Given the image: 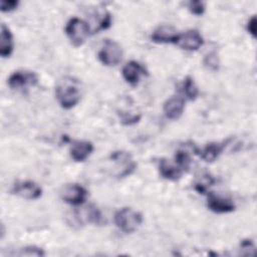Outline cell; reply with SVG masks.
Here are the masks:
<instances>
[{
    "mask_svg": "<svg viewBox=\"0 0 257 257\" xmlns=\"http://www.w3.org/2000/svg\"><path fill=\"white\" fill-rule=\"evenodd\" d=\"M55 95L62 108L70 109L74 107L80 100L79 82L72 77H64L57 83Z\"/></svg>",
    "mask_w": 257,
    "mask_h": 257,
    "instance_id": "6da1fadb",
    "label": "cell"
},
{
    "mask_svg": "<svg viewBox=\"0 0 257 257\" xmlns=\"http://www.w3.org/2000/svg\"><path fill=\"white\" fill-rule=\"evenodd\" d=\"M114 224L115 226L125 234H132L138 230L143 223V216L140 212L124 207L117 210L114 213Z\"/></svg>",
    "mask_w": 257,
    "mask_h": 257,
    "instance_id": "7a4b0ae2",
    "label": "cell"
},
{
    "mask_svg": "<svg viewBox=\"0 0 257 257\" xmlns=\"http://www.w3.org/2000/svg\"><path fill=\"white\" fill-rule=\"evenodd\" d=\"M89 25L84 20L73 17L68 20L65 26V34L71 44L75 47L81 46L89 35Z\"/></svg>",
    "mask_w": 257,
    "mask_h": 257,
    "instance_id": "3957f363",
    "label": "cell"
},
{
    "mask_svg": "<svg viewBox=\"0 0 257 257\" xmlns=\"http://www.w3.org/2000/svg\"><path fill=\"white\" fill-rule=\"evenodd\" d=\"M122 55V48L116 41L105 39L98 51L97 57L103 65L114 66L121 61Z\"/></svg>",
    "mask_w": 257,
    "mask_h": 257,
    "instance_id": "277c9868",
    "label": "cell"
},
{
    "mask_svg": "<svg viewBox=\"0 0 257 257\" xmlns=\"http://www.w3.org/2000/svg\"><path fill=\"white\" fill-rule=\"evenodd\" d=\"M60 196L65 203L77 206L85 202L87 198V191L81 185L68 184L63 187V189L60 192Z\"/></svg>",
    "mask_w": 257,
    "mask_h": 257,
    "instance_id": "5b68a950",
    "label": "cell"
},
{
    "mask_svg": "<svg viewBox=\"0 0 257 257\" xmlns=\"http://www.w3.org/2000/svg\"><path fill=\"white\" fill-rule=\"evenodd\" d=\"M11 192L12 194L27 200H37L42 195L41 187L35 182L29 180L16 182L13 185Z\"/></svg>",
    "mask_w": 257,
    "mask_h": 257,
    "instance_id": "8992f818",
    "label": "cell"
},
{
    "mask_svg": "<svg viewBox=\"0 0 257 257\" xmlns=\"http://www.w3.org/2000/svg\"><path fill=\"white\" fill-rule=\"evenodd\" d=\"M110 159L117 165L118 172L116 174L117 178H124L130 176L137 168L136 162L133 160L131 154L123 152V151H117L113 152L110 155Z\"/></svg>",
    "mask_w": 257,
    "mask_h": 257,
    "instance_id": "52a82bcc",
    "label": "cell"
},
{
    "mask_svg": "<svg viewBox=\"0 0 257 257\" xmlns=\"http://www.w3.org/2000/svg\"><path fill=\"white\" fill-rule=\"evenodd\" d=\"M204 43L203 36L197 30H188L183 33H178L175 44L180 48L188 51L198 50Z\"/></svg>",
    "mask_w": 257,
    "mask_h": 257,
    "instance_id": "ba28073f",
    "label": "cell"
},
{
    "mask_svg": "<svg viewBox=\"0 0 257 257\" xmlns=\"http://www.w3.org/2000/svg\"><path fill=\"white\" fill-rule=\"evenodd\" d=\"M38 78L31 71H15L8 78V85L12 89H20L27 86H33L37 83Z\"/></svg>",
    "mask_w": 257,
    "mask_h": 257,
    "instance_id": "9c48e42d",
    "label": "cell"
},
{
    "mask_svg": "<svg viewBox=\"0 0 257 257\" xmlns=\"http://www.w3.org/2000/svg\"><path fill=\"white\" fill-rule=\"evenodd\" d=\"M207 206L212 212L217 214L231 213L235 210V204L231 199L221 197L213 193H210L208 195Z\"/></svg>",
    "mask_w": 257,
    "mask_h": 257,
    "instance_id": "30bf717a",
    "label": "cell"
},
{
    "mask_svg": "<svg viewBox=\"0 0 257 257\" xmlns=\"http://www.w3.org/2000/svg\"><path fill=\"white\" fill-rule=\"evenodd\" d=\"M121 74H122L123 79L128 84L135 86V85H137L139 83L141 77L143 75H147L148 72H147V70L145 69V67L141 63H139L138 61L132 60V61H128L122 67Z\"/></svg>",
    "mask_w": 257,
    "mask_h": 257,
    "instance_id": "8fae6325",
    "label": "cell"
},
{
    "mask_svg": "<svg viewBox=\"0 0 257 257\" xmlns=\"http://www.w3.org/2000/svg\"><path fill=\"white\" fill-rule=\"evenodd\" d=\"M94 147L88 141H75L72 143L69 154L73 161L80 163L84 162L93 152Z\"/></svg>",
    "mask_w": 257,
    "mask_h": 257,
    "instance_id": "7c38bea8",
    "label": "cell"
},
{
    "mask_svg": "<svg viewBox=\"0 0 257 257\" xmlns=\"http://www.w3.org/2000/svg\"><path fill=\"white\" fill-rule=\"evenodd\" d=\"M177 36H178V33L173 26L164 24V25H160L154 30L151 38H152V41L156 43H174L175 44Z\"/></svg>",
    "mask_w": 257,
    "mask_h": 257,
    "instance_id": "4fadbf2b",
    "label": "cell"
},
{
    "mask_svg": "<svg viewBox=\"0 0 257 257\" xmlns=\"http://www.w3.org/2000/svg\"><path fill=\"white\" fill-rule=\"evenodd\" d=\"M163 109L169 119H178L184 112L185 101L182 97L173 96L165 101Z\"/></svg>",
    "mask_w": 257,
    "mask_h": 257,
    "instance_id": "5bb4252c",
    "label": "cell"
},
{
    "mask_svg": "<svg viewBox=\"0 0 257 257\" xmlns=\"http://www.w3.org/2000/svg\"><path fill=\"white\" fill-rule=\"evenodd\" d=\"M158 168L160 175L169 181H178L183 175V171L177 165L174 166L166 159H161L159 161Z\"/></svg>",
    "mask_w": 257,
    "mask_h": 257,
    "instance_id": "9a60e30c",
    "label": "cell"
},
{
    "mask_svg": "<svg viewBox=\"0 0 257 257\" xmlns=\"http://www.w3.org/2000/svg\"><path fill=\"white\" fill-rule=\"evenodd\" d=\"M14 49L13 35L10 29L3 23L1 25V36H0V55L5 58L9 57Z\"/></svg>",
    "mask_w": 257,
    "mask_h": 257,
    "instance_id": "2e32d148",
    "label": "cell"
},
{
    "mask_svg": "<svg viewBox=\"0 0 257 257\" xmlns=\"http://www.w3.org/2000/svg\"><path fill=\"white\" fill-rule=\"evenodd\" d=\"M224 145L220 143H210L206 145L200 151V157L207 163H212L216 159L219 158L221 153L223 152Z\"/></svg>",
    "mask_w": 257,
    "mask_h": 257,
    "instance_id": "e0dca14e",
    "label": "cell"
},
{
    "mask_svg": "<svg viewBox=\"0 0 257 257\" xmlns=\"http://www.w3.org/2000/svg\"><path fill=\"white\" fill-rule=\"evenodd\" d=\"M183 93L184 95L190 99V100H195L198 95H199V89L198 86L194 80L193 77L187 76L184 81H183Z\"/></svg>",
    "mask_w": 257,
    "mask_h": 257,
    "instance_id": "ac0fdd59",
    "label": "cell"
},
{
    "mask_svg": "<svg viewBox=\"0 0 257 257\" xmlns=\"http://www.w3.org/2000/svg\"><path fill=\"white\" fill-rule=\"evenodd\" d=\"M175 162L176 165L184 172V171H188L191 167L192 164V159H191V155L187 150H178L175 154Z\"/></svg>",
    "mask_w": 257,
    "mask_h": 257,
    "instance_id": "d6986e66",
    "label": "cell"
},
{
    "mask_svg": "<svg viewBox=\"0 0 257 257\" xmlns=\"http://www.w3.org/2000/svg\"><path fill=\"white\" fill-rule=\"evenodd\" d=\"M215 183L213 177L209 174H204L202 177L195 183V190L200 194H205L207 190Z\"/></svg>",
    "mask_w": 257,
    "mask_h": 257,
    "instance_id": "ffe728a7",
    "label": "cell"
},
{
    "mask_svg": "<svg viewBox=\"0 0 257 257\" xmlns=\"http://www.w3.org/2000/svg\"><path fill=\"white\" fill-rule=\"evenodd\" d=\"M86 216H87V221L90 223H93L95 225H102L104 223L103 216L96 207L90 206L87 209Z\"/></svg>",
    "mask_w": 257,
    "mask_h": 257,
    "instance_id": "44dd1931",
    "label": "cell"
},
{
    "mask_svg": "<svg viewBox=\"0 0 257 257\" xmlns=\"http://www.w3.org/2000/svg\"><path fill=\"white\" fill-rule=\"evenodd\" d=\"M204 65L212 70V71H216L219 69V58H218V55L215 51H211L209 52L205 57H204Z\"/></svg>",
    "mask_w": 257,
    "mask_h": 257,
    "instance_id": "7402d4cb",
    "label": "cell"
},
{
    "mask_svg": "<svg viewBox=\"0 0 257 257\" xmlns=\"http://www.w3.org/2000/svg\"><path fill=\"white\" fill-rule=\"evenodd\" d=\"M188 9L192 14L197 15V16H201V15L204 14V12L206 10V5L203 1H199V0L190 1L188 3Z\"/></svg>",
    "mask_w": 257,
    "mask_h": 257,
    "instance_id": "603a6c76",
    "label": "cell"
},
{
    "mask_svg": "<svg viewBox=\"0 0 257 257\" xmlns=\"http://www.w3.org/2000/svg\"><path fill=\"white\" fill-rule=\"evenodd\" d=\"M21 256H43L44 252L41 248L35 247V246H28L22 249V251L19 253Z\"/></svg>",
    "mask_w": 257,
    "mask_h": 257,
    "instance_id": "cb8c5ba5",
    "label": "cell"
},
{
    "mask_svg": "<svg viewBox=\"0 0 257 257\" xmlns=\"http://www.w3.org/2000/svg\"><path fill=\"white\" fill-rule=\"evenodd\" d=\"M19 2L15 0H10V1H1V11L2 12H10L13 11L14 9L17 8Z\"/></svg>",
    "mask_w": 257,
    "mask_h": 257,
    "instance_id": "d4e9b609",
    "label": "cell"
},
{
    "mask_svg": "<svg viewBox=\"0 0 257 257\" xmlns=\"http://www.w3.org/2000/svg\"><path fill=\"white\" fill-rule=\"evenodd\" d=\"M141 119V115L140 114H132L130 116H124L121 118V123L124 125H132L135 124L137 122H139V120Z\"/></svg>",
    "mask_w": 257,
    "mask_h": 257,
    "instance_id": "484cf974",
    "label": "cell"
},
{
    "mask_svg": "<svg viewBox=\"0 0 257 257\" xmlns=\"http://www.w3.org/2000/svg\"><path fill=\"white\" fill-rule=\"evenodd\" d=\"M247 30L252 35L253 38L256 37V17L252 16L247 23Z\"/></svg>",
    "mask_w": 257,
    "mask_h": 257,
    "instance_id": "4316f807",
    "label": "cell"
}]
</instances>
